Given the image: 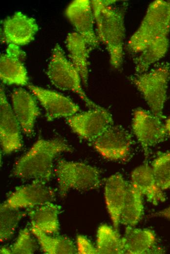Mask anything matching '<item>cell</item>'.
Masks as SVG:
<instances>
[{
  "mask_svg": "<svg viewBox=\"0 0 170 254\" xmlns=\"http://www.w3.org/2000/svg\"><path fill=\"white\" fill-rule=\"evenodd\" d=\"M170 30V0L152 2L127 45L137 73L147 71L164 56L169 47Z\"/></svg>",
  "mask_w": 170,
  "mask_h": 254,
  "instance_id": "1",
  "label": "cell"
},
{
  "mask_svg": "<svg viewBox=\"0 0 170 254\" xmlns=\"http://www.w3.org/2000/svg\"><path fill=\"white\" fill-rule=\"evenodd\" d=\"M116 0H91L97 37L106 46L111 66L120 68L123 64L125 38V17L128 2L114 5Z\"/></svg>",
  "mask_w": 170,
  "mask_h": 254,
  "instance_id": "2",
  "label": "cell"
},
{
  "mask_svg": "<svg viewBox=\"0 0 170 254\" xmlns=\"http://www.w3.org/2000/svg\"><path fill=\"white\" fill-rule=\"evenodd\" d=\"M72 148L61 138H40L15 163L14 176L25 180L48 182L53 171L54 158L60 153L71 152Z\"/></svg>",
  "mask_w": 170,
  "mask_h": 254,
  "instance_id": "3",
  "label": "cell"
},
{
  "mask_svg": "<svg viewBox=\"0 0 170 254\" xmlns=\"http://www.w3.org/2000/svg\"><path fill=\"white\" fill-rule=\"evenodd\" d=\"M128 79L142 94L151 112L160 119L164 118L170 64L167 62L158 64L149 71L130 76Z\"/></svg>",
  "mask_w": 170,
  "mask_h": 254,
  "instance_id": "4",
  "label": "cell"
},
{
  "mask_svg": "<svg viewBox=\"0 0 170 254\" xmlns=\"http://www.w3.org/2000/svg\"><path fill=\"white\" fill-rule=\"evenodd\" d=\"M54 172L62 197L71 190L85 191L97 189L102 182L98 169L81 162L60 159Z\"/></svg>",
  "mask_w": 170,
  "mask_h": 254,
  "instance_id": "5",
  "label": "cell"
},
{
  "mask_svg": "<svg viewBox=\"0 0 170 254\" xmlns=\"http://www.w3.org/2000/svg\"><path fill=\"white\" fill-rule=\"evenodd\" d=\"M46 73L52 84L58 89L77 94L91 108L100 106L87 97L82 89L79 72L58 43L52 49Z\"/></svg>",
  "mask_w": 170,
  "mask_h": 254,
  "instance_id": "6",
  "label": "cell"
},
{
  "mask_svg": "<svg viewBox=\"0 0 170 254\" xmlns=\"http://www.w3.org/2000/svg\"><path fill=\"white\" fill-rule=\"evenodd\" d=\"M66 122L80 138L92 142L113 125L111 114L99 106L66 118Z\"/></svg>",
  "mask_w": 170,
  "mask_h": 254,
  "instance_id": "7",
  "label": "cell"
},
{
  "mask_svg": "<svg viewBox=\"0 0 170 254\" xmlns=\"http://www.w3.org/2000/svg\"><path fill=\"white\" fill-rule=\"evenodd\" d=\"M132 127L146 156L148 155L151 147L164 142L168 136L161 119L151 112L142 108L134 110Z\"/></svg>",
  "mask_w": 170,
  "mask_h": 254,
  "instance_id": "8",
  "label": "cell"
},
{
  "mask_svg": "<svg viewBox=\"0 0 170 254\" xmlns=\"http://www.w3.org/2000/svg\"><path fill=\"white\" fill-rule=\"evenodd\" d=\"M91 143L96 151L104 158L114 161H125L130 154L132 137L122 127L112 125Z\"/></svg>",
  "mask_w": 170,
  "mask_h": 254,
  "instance_id": "9",
  "label": "cell"
},
{
  "mask_svg": "<svg viewBox=\"0 0 170 254\" xmlns=\"http://www.w3.org/2000/svg\"><path fill=\"white\" fill-rule=\"evenodd\" d=\"M55 195V190L46 182L33 180L30 184L17 188L0 205V209L32 208L52 202Z\"/></svg>",
  "mask_w": 170,
  "mask_h": 254,
  "instance_id": "10",
  "label": "cell"
},
{
  "mask_svg": "<svg viewBox=\"0 0 170 254\" xmlns=\"http://www.w3.org/2000/svg\"><path fill=\"white\" fill-rule=\"evenodd\" d=\"M21 126L9 104L2 84L0 88V141L5 154L20 150L22 147Z\"/></svg>",
  "mask_w": 170,
  "mask_h": 254,
  "instance_id": "11",
  "label": "cell"
},
{
  "mask_svg": "<svg viewBox=\"0 0 170 254\" xmlns=\"http://www.w3.org/2000/svg\"><path fill=\"white\" fill-rule=\"evenodd\" d=\"M28 87L44 109L45 117L48 121L60 118H66L80 110L77 104L56 91L32 85H28Z\"/></svg>",
  "mask_w": 170,
  "mask_h": 254,
  "instance_id": "12",
  "label": "cell"
},
{
  "mask_svg": "<svg viewBox=\"0 0 170 254\" xmlns=\"http://www.w3.org/2000/svg\"><path fill=\"white\" fill-rule=\"evenodd\" d=\"M64 13L77 32L85 38L93 49L96 48L100 41L94 30V17L91 1L74 0L67 6Z\"/></svg>",
  "mask_w": 170,
  "mask_h": 254,
  "instance_id": "13",
  "label": "cell"
},
{
  "mask_svg": "<svg viewBox=\"0 0 170 254\" xmlns=\"http://www.w3.org/2000/svg\"><path fill=\"white\" fill-rule=\"evenodd\" d=\"M38 29L35 20L21 12H15L2 22L3 39L8 44H27L34 40Z\"/></svg>",
  "mask_w": 170,
  "mask_h": 254,
  "instance_id": "14",
  "label": "cell"
},
{
  "mask_svg": "<svg viewBox=\"0 0 170 254\" xmlns=\"http://www.w3.org/2000/svg\"><path fill=\"white\" fill-rule=\"evenodd\" d=\"M25 53L19 46L9 44L0 57V78L7 85H25L28 84L27 71L22 62Z\"/></svg>",
  "mask_w": 170,
  "mask_h": 254,
  "instance_id": "15",
  "label": "cell"
},
{
  "mask_svg": "<svg viewBox=\"0 0 170 254\" xmlns=\"http://www.w3.org/2000/svg\"><path fill=\"white\" fill-rule=\"evenodd\" d=\"M12 109L24 134L31 135L36 118L40 114L34 98L25 89L19 88L11 95Z\"/></svg>",
  "mask_w": 170,
  "mask_h": 254,
  "instance_id": "16",
  "label": "cell"
},
{
  "mask_svg": "<svg viewBox=\"0 0 170 254\" xmlns=\"http://www.w3.org/2000/svg\"><path fill=\"white\" fill-rule=\"evenodd\" d=\"M128 183L122 175L116 173L106 181L104 195L108 212L114 229L117 230L120 223V216L124 205Z\"/></svg>",
  "mask_w": 170,
  "mask_h": 254,
  "instance_id": "17",
  "label": "cell"
},
{
  "mask_svg": "<svg viewBox=\"0 0 170 254\" xmlns=\"http://www.w3.org/2000/svg\"><path fill=\"white\" fill-rule=\"evenodd\" d=\"M123 238L125 254H163L164 250L156 246L155 233L148 229L127 226Z\"/></svg>",
  "mask_w": 170,
  "mask_h": 254,
  "instance_id": "18",
  "label": "cell"
},
{
  "mask_svg": "<svg viewBox=\"0 0 170 254\" xmlns=\"http://www.w3.org/2000/svg\"><path fill=\"white\" fill-rule=\"evenodd\" d=\"M65 44L69 61L79 72L83 83L86 85L88 78L89 55L93 48L77 32L68 33Z\"/></svg>",
  "mask_w": 170,
  "mask_h": 254,
  "instance_id": "19",
  "label": "cell"
},
{
  "mask_svg": "<svg viewBox=\"0 0 170 254\" xmlns=\"http://www.w3.org/2000/svg\"><path fill=\"white\" fill-rule=\"evenodd\" d=\"M131 183L154 205L166 200L163 190L157 183L151 166L147 163L137 167L132 171Z\"/></svg>",
  "mask_w": 170,
  "mask_h": 254,
  "instance_id": "20",
  "label": "cell"
},
{
  "mask_svg": "<svg viewBox=\"0 0 170 254\" xmlns=\"http://www.w3.org/2000/svg\"><path fill=\"white\" fill-rule=\"evenodd\" d=\"M61 207L49 202L28 209L31 224L48 234H57L60 231L58 215Z\"/></svg>",
  "mask_w": 170,
  "mask_h": 254,
  "instance_id": "21",
  "label": "cell"
},
{
  "mask_svg": "<svg viewBox=\"0 0 170 254\" xmlns=\"http://www.w3.org/2000/svg\"><path fill=\"white\" fill-rule=\"evenodd\" d=\"M143 196L131 183H128L120 216V223L133 227L140 221L144 211Z\"/></svg>",
  "mask_w": 170,
  "mask_h": 254,
  "instance_id": "22",
  "label": "cell"
},
{
  "mask_svg": "<svg viewBox=\"0 0 170 254\" xmlns=\"http://www.w3.org/2000/svg\"><path fill=\"white\" fill-rule=\"evenodd\" d=\"M31 232L37 238L43 252L48 254H77L76 246L69 238L62 236L52 237L31 224Z\"/></svg>",
  "mask_w": 170,
  "mask_h": 254,
  "instance_id": "23",
  "label": "cell"
},
{
  "mask_svg": "<svg viewBox=\"0 0 170 254\" xmlns=\"http://www.w3.org/2000/svg\"><path fill=\"white\" fill-rule=\"evenodd\" d=\"M96 247L99 254H125L123 238L115 229L106 224L98 229Z\"/></svg>",
  "mask_w": 170,
  "mask_h": 254,
  "instance_id": "24",
  "label": "cell"
},
{
  "mask_svg": "<svg viewBox=\"0 0 170 254\" xmlns=\"http://www.w3.org/2000/svg\"><path fill=\"white\" fill-rule=\"evenodd\" d=\"M27 213L21 209H0V240L7 241L13 236L20 220Z\"/></svg>",
  "mask_w": 170,
  "mask_h": 254,
  "instance_id": "25",
  "label": "cell"
},
{
  "mask_svg": "<svg viewBox=\"0 0 170 254\" xmlns=\"http://www.w3.org/2000/svg\"><path fill=\"white\" fill-rule=\"evenodd\" d=\"M151 167L160 188L163 190L170 189V150L159 152Z\"/></svg>",
  "mask_w": 170,
  "mask_h": 254,
  "instance_id": "26",
  "label": "cell"
},
{
  "mask_svg": "<svg viewBox=\"0 0 170 254\" xmlns=\"http://www.w3.org/2000/svg\"><path fill=\"white\" fill-rule=\"evenodd\" d=\"M12 254H32L36 250V245L27 228L21 230L15 242L10 247Z\"/></svg>",
  "mask_w": 170,
  "mask_h": 254,
  "instance_id": "27",
  "label": "cell"
},
{
  "mask_svg": "<svg viewBox=\"0 0 170 254\" xmlns=\"http://www.w3.org/2000/svg\"><path fill=\"white\" fill-rule=\"evenodd\" d=\"M76 248L78 254H98L96 246L85 236L78 235L76 238Z\"/></svg>",
  "mask_w": 170,
  "mask_h": 254,
  "instance_id": "28",
  "label": "cell"
},
{
  "mask_svg": "<svg viewBox=\"0 0 170 254\" xmlns=\"http://www.w3.org/2000/svg\"><path fill=\"white\" fill-rule=\"evenodd\" d=\"M153 216L162 217L170 219V206L154 213Z\"/></svg>",
  "mask_w": 170,
  "mask_h": 254,
  "instance_id": "29",
  "label": "cell"
},
{
  "mask_svg": "<svg viewBox=\"0 0 170 254\" xmlns=\"http://www.w3.org/2000/svg\"><path fill=\"white\" fill-rule=\"evenodd\" d=\"M0 254H11V250L10 247H8L6 246L1 247L0 249Z\"/></svg>",
  "mask_w": 170,
  "mask_h": 254,
  "instance_id": "30",
  "label": "cell"
},
{
  "mask_svg": "<svg viewBox=\"0 0 170 254\" xmlns=\"http://www.w3.org/2000/svg\"><path fill=\"white\" fill-rule=\"evenodd\" d=\"M165 126L168 135L170 137V117L166 120Z\"/></svg>",
  "mask_w": 170,
  "mask_h": 254,
  "instance_id": "31",
  "label": "cell"
}]
</instances>
